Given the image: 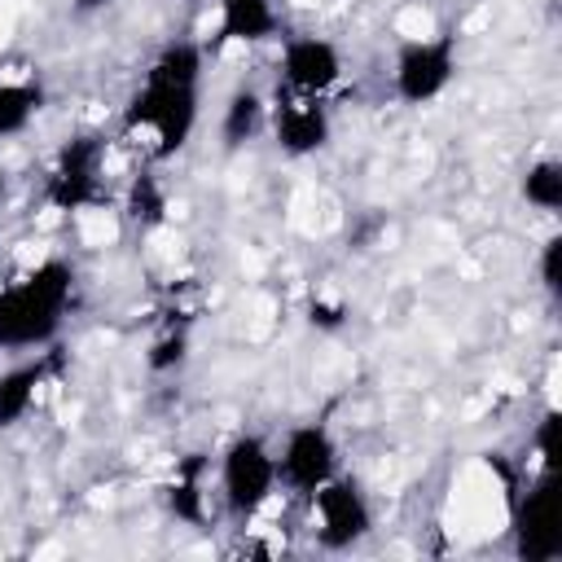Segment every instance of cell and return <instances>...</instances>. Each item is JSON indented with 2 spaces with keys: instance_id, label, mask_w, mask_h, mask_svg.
<instances>
[{
  "instance_id": "cell-1",
  "label": "cell",
  "mask_w": 562,
  "mask_h": 562,
  "mask_svg": "<svg viewBox=\"0 0 562 562\" xmlns=\"http://www.w3.org/2000/svg\"><path fill=\"white\" fill-rule=\"evenodd\" d=\"M202 79H206V48L198 40H167L140 83L123 105V132L145 145L154 162L176 158L202 119Z\"/></svg>"
},
{
  "instance_id": "cell-2",
  "label": "cell",
  "mask_w": 562,
  "mask_h": 562,
  "mask_svg": "<svg viewBox=\"0 0 562 562\" xmlns=\"http://www.w3.org/2000/svg\"><path fill=\"white\" fill-rule=\"evenodd\" d=\"M79 294V272L70 259L48 255L0 285V351L26 356L57 342Z\"/></svg>"
},
{
  "instance_id": "cell-3",
  "label": "cell",
  "mask_w": 562,
  "mask_h": 562,
  "mask_svg": "<svg viewBox=\"0 0 562 562\" xmlns=\"http://www.w3.org/2000/svg\"><path fill=\"white\" fill-rule=\"evenodd\" d=\"M105 193H110V136L97 132V127L70 132L53 149V158L44 167V202H48V211L79 215V211L101 206Z\"/></svg>"
},
{
  "instance_id": "cell-4",
  "label": "cell",
  "mask_w": 562,
  "mask_h": 562,
  "mask_svg": "<svg viewBox=\"0 0 562 562\" xmlns=\"http://www.w3.org/2000/svg\"><path fill=\"white\" fill-rule=\"evenodd\" d=\"M281 492L277 479V448L255 435L237 430L220 452H215V496L233 522H255L272 496Z\"/></svg>"
},
{
  "instance_id": "cell-5",
  "label": "cell",
  "mask_w": 562,
  "mask_h": 562,
  "mask_svg": "<svg viewBox=\"0 0 562 562\" xmlns=\"http://www.w3.org/2000/svg\"><path fill=\"white\" fill-rule=\"evenodd\" d=\"M461 70V48L452 31L413 35L395 44L391 57V92L400 105H430L439 101Z\"/></svg>"
},
{
  "instance_id": "cell-6",
  "label": "cell",
  "mask_w": 562,
  "mask_h": 562,
  "mask_svg": "<svg viewBox=\"0 0 562 562\" xmlns=\"http://www.w3.org/2000/svg\"><path fill=\"white\" fill-rule=\"evenodd\" d=\"M316 544L329 553H347L373 536V501L356 474H334L321 492L307 496Z\"/></svg>"
},
{
  "instance_id": "cell-7",
  "label": "cell",
  "mask_w": 562,
  "mask_h": 562,
  "mask_svg": "<svg viewBox=\"0 0 562 562\" xmlns=\"http://www.w3.org/2000/svg\"><path fill=\"white\" fill-rule=\"evenodd\" d=\"M334 474H342V448H338L334 430L325 422H299V426H290L285 439H281V448H277V479H281V487L307 501Z\"/></svg>"
},
{
  "instance_id": "cell-8",
  "label": "cell",
  "mask_w": 562,
  "mask_h": 562,
  "mask_svg": "<svg viewBox=\"0 0 562 562\" xmlns=\"http://www.w3.org/2000/svg\"><path fill=\"white\" fill-rule=\"evenodd\" d=\"M514 558L522 562H558L562 527H558V470H540L509 509Z\"/></svg>"
},
{
  "instance_id": "cell-9",
  "label": "cell",
  "mask_w": 562,
  "mask_h": 562,
  "mask_svg": "<svg viewBox=\"0 0 562 562\" xmlns=\"http://www.w3.org/2000/svg\"><path fill=\"white\" fill-rule=\"evenodd\" d=\"M342 79H347V57L329 35L299 31V35L281 40V48H277V88L329 101Z\"/></svg>"
},
{
  "instance_id": "cell-10",
  "label": "cell",
  "mask_w": 562,
  "mask_h": 562,
  "mask_svg": "<svg viewBox=\"0 0 562 562\" xmlns=\"http://www.w3.org/2000/svg\"><path fill=\"white\" fill-rule=\"evenodd\" d=\"M268 136L285 158H316L334 140V110L325 97H303L272 88L268 97Z\"/></svg>"
},
{
  "instance_id": "cell-11",
  "label": "cell",
  "mask_w": 562,
  "mask_h": 562,
  "mask_svg": "<svg viewBox=\"0 0 562 562\" xmlns=\"http://www.w3.org/2000/svg\"><path fill=\"white\" fill-rule=\"evenodd\" d=\"M66 373V351L57 342L18 356L4 373H0V430L22 426L48 395V386H57V378Z\"/></svg>"
},
{
  "instance_id": "cell-12",
  "label": "cell",
  "mask_w": 562,
  "mask_h": 562,
  "mask_svg": "<svg viewBox=\"0 0 562 562\" xmlns=\"http://www.w3.org/2000/svg\"><path fill=\"white\" fill-rule=\"evenodd\" d=\"M211 483H215V457L211 452H184L176 457L167 483H162V505L176 522L184 527H206L211 518Z\"/></svg>"
},
{
  "instance_id": "cell-13",
  "label": "cell",
  "mask_w": 562,
  "mask_h": 562,
  "mask_svg": "<svg viewBox=\"0 0 562 562\" xmlns=\"http://www.w3.org/2000/svg\"><path fill=\"white\" fill-rule=\"evenodd\" d=\"M215 44H268L281 40V0H215Z\"/></svg>"
},
{
  "instance_id": "cell-14",
  "label": "cell",
  "mask_w": 562,
  "mask_h": 562,
  "mask_svg": "<svg viewBox=\"0 0 562 562\" xmlns=\"http://www.w3.org/2000/svg\"><path fill=\"white\" fill-rule=\"evenodd\" d=\"M40 110H44V79L31 66L0 70V140L31 132Z\"/></svg>"
},
{
  "instance_id": "cell-15",
  "label": "cell",
  "mask_w": 562,
  "mask_h": 562,
  "mask_svg": "<svg viewBox=\"0 0 562 562\" xmlns=\"http://www.w3.org/2000/svg\"><path fill=\"white\" fill-rule=\"evenodd\" d=\"M268 132V97L255 83H237L220 105V145L241 149Z\"/></svg>"
},
{
  "instance_id": "cell-16",
  "label": "cell",
  "mask_w": 562,
  "mask_h": 562,
  "mask_svg": "<svg viewBox=\"0 0 562 562\" xmlns=\"http://www.w3.org/2000/svg\"><path fill=\"white\" fill-rule=\"evenodd\" d=\"M167 211H171V202H167V184L158 180V171H149V167L132 171V180L123 184V220L136 233H154L167 224Z\"/></svg>"
},
{
  "instance_id": "cell-17",
  "label": "cell",
  "mask_w": 562,
  "mask_h": 562,
  "mask_svg": "<svg viewBox=\"0 0 562 562\" xmlns=\"http://www.w3.org/2000/svg\"><path fill=\"white\" fill-rule=\"evenodd\" d=\"M518 198L540 215H558L562 211V162L553 154L531 158L518 176Z\"/></svg>"
},
{
  "instance_id": "cell-18",
  "label": "cell",
  "mask_w": 562,
  "mask_h": 562,
  "mask_svg": "<svg viewBox=\"0 0 562 562\" xmlns=\"http://www.w3.org/2000/svg\"><path fill=\"white\" fill-rule=\"evenodd\" d=\"M189 360V329L184 325H167L154 342H149V351H145V364L154 369V373H171V369H180Z\"/></svg>"
},
{
  "instance_id": "cell-19",
  "label": "cell",
  "mask_w": 562,
  "mask_h": 562,
  "mask_svg": "<svg viewBox=\"0 0 562 562\" xmlns=\"http://www.w3.org/2000/svg\"><path fill=\"white\" fill-rule=\"evenodd\" d=\"M536 277H540V285H544L549 299L562 294V237L558 233H549L540 241V250H536Z\"/></svg>"
},
{
  "instance_id": "cell-20",
  "label": "cell",
  "mask_w": 562,
  "mask_h": 562,
  "mask_svg": "<svg viewBox=\"0 0 562 562\" xmlns=\"http://www.w3.org/2000/svg\"><path fill=\"white\" fill-rule=\"evenodd\" d=\"M558 430H562V417L558 408H544L536 430H531V452L540 461V470H558Z\"/></svg>"
},
{
  "instance_id": "cell-21",
  "label": "cell",
  "mask_w": 562,
  "mask_h": 562,
  "mask_svg": "<svg viewBox=\"0 0 562 562\" xmlns=\"http://www.w3.org/2000/svg\"><path fill=\"white\" fill-rule=\"evenodd\" d=\"M342 316H347V303H329V299L312 303V325H321V329H338Z\"/></svg>"
},
{
  "instance_id": "cell-22",
  "label": "cell",
  "mask_w": 562,
  "mask_h": 562,
  "mask_svg": "<svg viewBox=\"0 0 562 562\" xmlns=\"http://www.w3.org/2000/svg\"><path fill=\"white\" fill-rule=\"evenodd\" d=\"M110 0H70V9L79 13V18H92V13H101Z\"/></svg>"
},
{
  "instance_id": "cell-23",
  "label": "cell",
  "mask_w": 562,
  "mask_h": 562,
  "mask_svg": "<svg viewBox=\"0 0 562 562\" xmlns=\"http://www.w3.org/2000/svg\"><path fill=\"white\" fill-rule=\"evenodd\" d=\"M0 220H4V171H0Z\"/></svg>"
},
{
  "instance_id": "cell-24",
  "label": "cell",
  "mask_w": 562,
  "mask_h": 562,
  "mask_svg": "<svg viewBox=\"0 0 562 562\" xmlns=\"http://www.w3.org/2000/svg\"><path fill=\"white\" fill-rule=\"evenodd\" d=\"M198 4H215V0H198Z\"/></svg>"
}]
</instances>
